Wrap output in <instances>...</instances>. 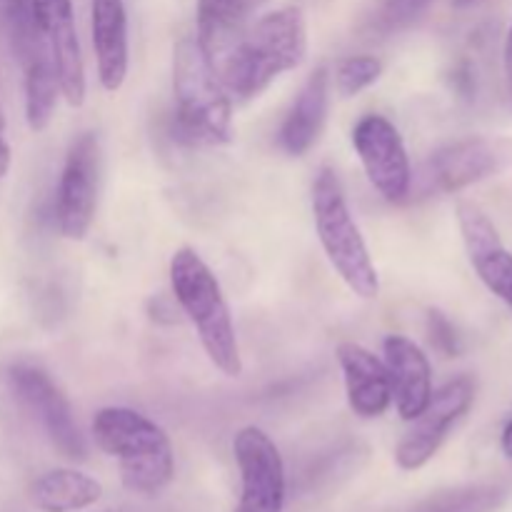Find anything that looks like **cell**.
Here are the masks:
<instances>
[{
  "mask_svg": "<svg viewBox=\"0 0 512 512\" xmlns=\"http://www.w3.org/2000/svg\"><path fill=\"white\" fill-rule=\"evenodd\" d=\"M458 225L470 265L478 278L488 285L490 293L498 295L512 308V253L500 240L493 220L485 215L483 208L463 200L458 203Z\"/></svg>",
  "mask_w": 512,
  "mask_h": 512,
  "instance_id": "cell-12",
  "label": "cell"
},
{
  "mask_svg": "<svg viewBox=\"0 0 512 512\" xmlns=\"http://www.w3.org/2000/svg\"><path fill=\"white\" fill-rule=\"evenodd\" d=\"M503 145L488 138H465L440 148L430 160V180L440 193H458L498 173Z\"/></svg>",
  "mask_w": 512,
  "mask_h": 512,
  "instance_id": "cell-14",
  "label": "cell"
},
{
  "mask_svg": "<svg viewBox=\"0 0 512 512\" xmlns=\"http://www.w3.org/2000/svg\"><path fill=\"white\" fill-rule=\"evenodd\" d=\"M103 498V485L73 468H55L30 485V503L43 512H75Z\"/></svg>",
  "mask_w": 512,
  "mask_h": 512,
  "instance_id": "cell-19",
  "label": "cell"
},
{
  "mask_svg": "<svg viewBox=\"0 0 512 512\" xmlns=\"http://www.w3.org/2000/svg\"><path fill=\"white\" fill-rule=\"evenodd\" d=\"M8 383L15 398L45 430L53 448L68 460L88 458V445L80 435L68 398L38 365L18 363L8 370Z\"/></svg>",
  "mask_w": 512,
  "mask_h": 512,
  "instance_id": "cell-6",
  "label": "cell"
},
{
  "mask_svg": "<svg viewBox=\"0 0 512 512\" xmlns=\"http://www.w3.org/2000/svg\"><path fill=\"white\" fill-rule=\"evenodd\" d=\"M335 355L343 370L350 410L363 420L385 415L393 403V388L383 360L358 343H340Z\"/></svg>",
  "mask_w": 512,
  "mask_h": 512,
  "instance_id": "cell-15",
  "label": "cell"
},
{
  "mask_svg": "<svg viewBox=\"0 0 512 512\" xmlns=\"http://www.w3.org/2000/svg\"><path fill=\"white\" fill-rule=\"evenodd\" d=\"M505 498L508 495L498 485H463L430 495L408 512H498Z\"/></svg>",
  "mask_w": 512,
  "mask_h": 512,
  "instance_id": "cell-21",
  "label": "cell"
},
{
  "mask_svg": "<svg viewBox=\"0 0 512 512\" xmlns=\"http://www.w3.org/2000/svg\"><path fill=\"white\" fill-rule=\"evenodd\" d=\"M305 53H308V28H305L303 10L293 5L270 10L253 28L245 30L243 40L233 50L228 63L220 68L218 78L235 98H258L275 78L300 68Z\"/></svg>",
  "mask_w": 512,
  "mask_h": 512,
  "instance_id": "cell-1",
  "label": "cell"
},
{
  "mask_svg": "<svg viewBox=\"0 0 512 512\" xmlns=\"http://www.w3.org/2000/svg\"><path fill=\"white\" fill-rule=\"evenodd\" d=\"M385 370L398 415L403 420H415L433 395V370L428 355L405 335H390L383 343Z\"/></svg>",
  "mask_w": 512,
  "mask_h": 512,
  "instance_id": "cell-13",
  "label": "cell"
},
{
  "mask_svg": "<svg viewBox=\"0 0 512 512\" xmlns=\"http://www.w3.org/2000/svg\"><path fill=\"white\" fill-rule=\"evenodd\" d=\"M100 143L95 133H80L70 143L55 193V220L68 240H83L98 208Z\"/></svg>",
  "mask_w": 512,
  "mask_h": 512,
  "instance_id": "cell-7",
  "label": "cell"
},
{
  "mask_svg": "<svg viewBox=\"0 0 512 512\" xmlns=\"http://www.w3.org/2000/svg\"><path fill=\"white\" fill-rule=\"evenodd\" d=\"M0 3H3V0H0Z\"/></svg>",
  "mask_w": 512,
  "mask_h": 512,
  "instance_id": "cell-30",
  "label": "cell"
},
{
  "mask_svg": "<svg viewBox=\"0 0 512 512\" xmlns=\"http://www.w3.org/2000/svg\"><path fill=\"white\" fill-rule=\"evenodd\" d=\"M475 3H480V0H453L455 8H470V5H475Z\"/></svg>",
  "mask_w": 512,
  "mask_h": 512,
  "instance_id": "cell-28",
  "label": "cell"
},
{
  "mask_svg": "<svg viewBox=\"0 0 512 512\" xmlns=\"http://www.w3.org/2000/svg\"><path fill=\"white\" fill-rule=\"evenodd\" d=\"M30 8L53 55L60 95L70 108H80L85 103V63L75 33L73 0H30Z\"/></svg>",
  "mask_w": 512,
  "mask_h": 512,
  "instance_id": "cell-11",
  "label": "cell"
},
{
  "mask_svg": "<svg viewBox=\"0 0 512 512\" xmlns=\"http://www.w3.org/2000/svg\"><path fill=\"white\" fill-rule=\"evenodd\" d=\"M380 75H383V63L378 58H373V55H350V58L340 60L338 68H335V90L343 98H353V95L370 88Z\"/></svg>",
  "mask_w": 512,
  "mask_h": 512,
  "instance_id": "cell-23",
  "label": "cell"
},
{
  "mask_svg": "<svg viewBox=\"0 0 512 512\" xmlns=\"http://www.w3.org/2000/svg\"><path fill=\"white\" fill-rule=\"evenodd\" d=\"M245 0H198V40L215 73H220L245 35L248 18Z\"/></svg>",
  "mask_w": 512,
  "mask_h": 512,
  "instance_id": "cell-18",
  "label": "cell"
},
{
  "mask_svg": "<svg viewBox=\"0 0 512 512\" xmlns=\"http://www.w3.org/2000/svg\"><path fill=\"white\" fill-rule=\"evenodd\" d=\"M10 163H13V153H10L8 140H5V115H3V105H0V178L8 175Z\"/></svg>",
  "mask_w": 512,
  "mask_h": 512,
  "instance_id": "cell-25",
  "label": "cell"
},
{
  "mask_svg": "<svg viewBox=\"0 0 512 512\" xmlns=\"http://www.w3.org/2000/svg\"><path fill=\"white\" fill-rule=\"evenodd\" d=\"M240 470V500L235 512H283L285 463L265 430L248 425L233 438Z\"/></svg>",
  "mask_w": 512,
  "mask_h": 512,
  "instance_id": "cell-9",
  "label": "cell"
},
{
  "mask_svg": "<svg viewBox=\"0 0 512 512\" xmlns=\"http://www.w3.org/2000/svg\"><path fill=\"white\" fill-rule=\"evenodd\" d=\"M95 445L118 460L120 480L135 495H158L173 483L175 453L168 433L130 408H103L93 418Z\"/></svg>",
  "mask_w": 512,
  "mask_h": 512,
  "instance_id": "cell-2",
  "label": "cell"
},
{
  "mask_svg": "<svg viewBox=\"0 0 512 512\" xmlns=\"http://www.w3.org/2000/svg\"><path fill=\"white\" fill-rule=\"evenodd\" d=\"M505 68H508V78L512 83V25L508 30V43H505Z\"/></svg>",
  "mask_w": 512,
  "mask_h": 512,
  "instance_id": "cell-27",
  "label": "cell"
},
{
  "mask_svg": "<svg viewBox=\"0 0 512 512\" xmlns=\"http://www.w3.org/2000/svg\"><path fill=\"white\" fill-rule=\"evenodd\" d=\"M475 400V380L468 375L445 383L440 390H433L428 405L418 415L413 428L403 435V440L395 448V463L400 470H420L435 458L443 448L445 438L453 430V425L463 418Z\"/></svg>",
  "mask_w": 512,
  "mask_h": 512,
  "instance_id": "cell-8",
  "label": "cell"
},
{
  "mask_svg": "<svg viewBox=\"0 0 512 512\" xmlns=\"http://www.w3.org/2000/svg\"><path fill=\"white\" fill-rule=\"evenodd\" d=\"M90 33L103 90L115 93L128 75V13L123 0H90Z\"/></svg>",
  "mask_w": 512,
  "mask_h": 512,
  "instance_id": "cell-16",
  "label": "cell"
},
{
  "mask_svg": "<svg viewBox=\"0 0 512 512\" xmlns=\"http://www.w3.org/2000/svg\"><path fill=\"white\" fill-rule=\"evenodd\" d=\"M428 335L430 343L445 355V358H458L463 353V340H460L455 325L445 318L440 310H430L428 313Z\"/></svg>",
  "mask_w": 512,
  "mask_h": 512,
  "instance_id": "cell-24",
  "label": "cell"
},
{
  "mask_svg": "<svg viewBox=\"0 0 512 512\" xmlns=\"http://www.w3.org/2000/svg\"><path fill=\"white\" fill-rule=\"evenodd\" d=\"M170 288L193 323L210 363L228 378H240L243 358L228 300L213 270L193 248L175 250L170 258Z\"/></svg>",
  "mask_w": 512,
  "mask_h": 512,
  "instance_id": "cell-3",
  "label": "cell"
},
{
  "mask_svg": "<svg viewBox=\"0 0 512 512\" xmlns=\"http://www.w3.org/2000/svg\"><path fill=\"white\" fill-rule=\"evenodd\" d=\"M500 445H503V453L508 455V458L512 460V420H510L508 425H505L503 438H500Z\"/></svg>",
  "mask_w": 512,
  "mask_h": 512,
  "instance_id": "cell-26",
  "label": "cell"
},
{
  "mask_svg": "<svg viewBox=\"0 0 512 512\" xmlns=\"http://www.w3.org/2000/svg\"><path fill=\"white\" fill-rule=\"evenodd\" d=\"M173 93L180 138L193 145H225L233 140L230 93L195 38H183L175 45Z\"/></svg>",
  "mask_w": 512,
  "mask_h": 512,
  "instance_id": "cell-4",
  "label": "cell"
},
{
  "mask_svg": "<svg viewBox=\"0 0 512 512\" xmlns=\"http://www.w3.org/2000/svg\"><path fill=\"white\" fill-rule=\"evenodd\" d=\"M430 5L433 0H375L373 10L365 18V33L373 38H390V35L403 33L428 13Z\"/></svg>",
  "mask_w": 512,
  "mask_h": 512,
  "instance_id": "cell-22",
  "label": "cell"
},
{
  "mask_svg": "<svg viewBox=\"0 0 512 512\" xmlns=\"http://www.w3.org/2000/svg\"><path fill=\"white\" fill-rule=\"evenodd\" d=\"M328 105L330 73L325 65H320V68H315L308 75L298 98H295L293 108L285 115L283 125H280V148L288 155H295V158L308 153L318 143L320 133H323L325 118H328Z\"/></svg>",
  "mask_w": 512,
  "mask_h": 512,
  "instance_id": "cell-17",
  "label": "cell"
},
{
  "mask_svg": "<svg viewBox=\"0 0 512 512\" xmlns=\"http://www.w3.org/2000/svg\"><path fill=\"white\" fill-rule=\"evenodd\" d=\"M353 145L373 188L390 203L403 200L413 183V170L398 128L385 115L370 113L353 128Z\"/></svg>",
  "mask_w": 512,
  "mask_h": 512,
  "instance_id": "cell-10",
  "label": "cell"
},
{
  "mask_svg": "<svg viewBox=\"0 0 512 512\" xmlns=\"http://www.w3.org/2000/svg\"><path fill=\"white\" fill-rule=\"evenodd\" d=\"M313 218L318 240L335 273L358 298L373 300L380 293L378 270L368 253L360 228L355 225L343 185L333 168H323L313 183Z\"/></svg>",
  "mask_w": 512,
  "mask_h": 512,
  "instance_id": "cell-5",
  "label": "cell"
},
{
  "mask_svg": "<svg viewBox=\"0 0 512 512\" xmlns=\"http://www.w3.org/2000/svg\"><path fill=\"white\" fill-rule=\"evenodd\" d=\"M245 3H248V10H253V8H260L263 3H268V0H245Z\"/></svg>",
  "mask_w": 512,
  "mask_h": 512,
  "instance_id": "cell-29",
  "label": "cell"
},
{
  "mask_svg": "<svg viewBox=\"0 0 512 512\" xmlns=\"http://www.w3.org/2000/svg\"><path fill=\"white\" fill-rule=\"evenodd\" d=\"M25 73V120H28L30 130L40 133L50 125L58 105L60 83L58 70H55L53 55H50L48 45L35 50L28 60L23 63Z\"/></svg>",
  "mask_w": 512,
  "mask_h": 512,
  "instance_id": "cell-20",
  "label": "cell"
}]
</instances>
